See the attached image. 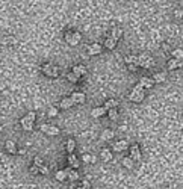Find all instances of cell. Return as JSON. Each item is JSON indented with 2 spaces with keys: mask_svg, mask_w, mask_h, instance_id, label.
Here are the masks:
<instances>
[{
  "mask_svg": "<svg viewBox=\"0 0 183 189\" xmlns=\"http://www.w3.org/2000/svg\"><path fill=\"white\" fill-rule=\"evenodd\" d=\"M55 177H56V180H59V182H64L65 179H68V172L65 171V170H59V171H56Z\"/></svg>",
  "mask_w": 183,
  "mask_h": 189,
  "instance_id": "20",
  "label": "cell"
},
{
  "mask_svg": "<svg viewBox=\"0 0 183 189\" xmlns=\"http://www.w3.org/2000/svg\"><path fill=\"white\" fill-rule=\"evenodd\" d=\"M74 148H76V141H74V139H68V142H67V150H68L70 155H73Z\"/></svg>",
  "mask_w": 183,
  "mask_h": 189,
  "instance_id": "27",
  "label": "cell"
},
{
  "mask_svg": "<svg viewBox=\"0 0 183 189\" xmlns=\"http://www.w3.org/2000/svg\"><path fill=\"white\" fill-rule=\"evenodd\" d=\"M21 120L24 121V123H30V124H34V121H35V112H27V115H26L24 118H21Z\"/></svg>",
  "mask_w": 183,
  "mask_h": 189,
  "instance_id": "25",
  "label": "cell"
},
{
  "mask_svg": "<svg viewBox=\"0 0 183 189\" xmlns=\"http://www.w3.org/2000/svg\"><path fill=\"white\" fill-rule=\"evenodd\" d=\"M30 172H32V174H38V172H39V168H38L37 165H32V167H30Z\"/></svg>",
  "mask_w": 183,
  "mask_h": 189,
  "instance_id": "39",
  "label": "cell"
},
{
  "mask_svg": "<svg viewBox=\"0 0 183 189\" xmlns=\"http://www.w3.org/2000/svg\"><path fill=\"white\" fill-rule=\"evenodd\" d=\"M38 168H39V174H44V175H46V174H49V168H47V167L41 165V167H38Z\"/></svg>",
  "mask_w": 183,
  "mask_h": 189,
  "instance_id": "37",
  "label": "cell"
},
{
  "mask_svg": "<svg viewBox=\"0 0 183 189\" xmlns=\"http://www.w3.org/2000/svg\"><path fill=\"white\" fill-rule=\"evenodd\" d=\"M65 171L68 172V179H70L71 182H74V180H77V179H79V172L76 171V170H73V168H67Z\"/></svg>",
  "mask_w": 183,
  "mask_h": 189,
  "instance_id": "22",
  "label": "cell"
},
{
  "mask_svg": "<svg viewBox=\"0 0 183 189\" xmlns=\"http://www.w3.org/2000/svg\"><path fill=\"white\" fill-rule=\"evenodd\" d=\"M68 163H70V168L77 170V168H79V165H80V160L77 159V156L76 155H70L68 156Z\"/></svg>",
  "mask_w": 183,
  "mask_h": 189,
  "instance_id": "11",
  "label": "cell"
},
{
  "mask_svg": "<svg viewBox=\"0 0 183 189\" xmlns=\"http://www.w3.org/2000/svg\"><path fill=\"white\" fill-rule=\"evenodd\" d=\"M124 62H126L127 65H130V64H136V65H139V58H138V56H133V54H129V56L124 58Z\"/></svg>",
  "mask_w": 183,
  "mask_h": 189,
  "instance_id": "17",
  "label": "cell"
},
{
  "mask_svg": "<svg viewBox=\"0 0 183 189\" xmlns=\"http://www.w3.org/2000/svg\"><path fill=\"white\" fill-rule=\"evenodd\" d=\"M115 151H123V150H126V148H129V144L127 141H118V142H115L113 144V147H112Z\"/></svg>",
  "mask_w": 183,
  "mask_h": 189,
  "instance_id": "13",
  "label": "cell"
},
{
  "mask_svg": "<svg viewBox=\"0 0 183 189\" xmlns=\"http://www.w3.org/2000/svg\"><path fill=\"white\" fill-rule=\"evenodd\" d=\"M73 104L74 103H73V100H71V97H64L62 102H61V107L62 109H70Z\"/></svg>",
  "mask_w": 183,
  "mask_h": 189,
  "instance_id": "15",
  "label": "cell"
},
{
  "mask_svg": "<svg viewBox=\"0 0 183 189\" xmlns=\"http://www.w3.org/2000/svg\"><path fill=\"white\" fill-rule=\"evenodd\" d=\"M58 115V109L56 107H50L49 109V117H56Z\"/></svg>",
  "mask_w": 183,
  "mask_h": 189,
  "instance_id": "36",
  "label": "cell"
},
{
  "mask_svg": "<svg viewBox=\"0 0 183 189\" xmlns=\"http://www.w3.org/2000/svg\"><path fill=\"white\" fill-rule=\"evenodd\" d=\"M139 58V65L138 67H142V68H151L154 65V59L148 54H141L138 56Z\"/></svg>",
  "mask_w": 183,
  "mask_h": 189,
  "instance_id": "3",
  "label": "cell"
},
{
  "mask_svg": "<svg viewBox=\"0 0 183 189\" xmlns=\"http://www.w3.org/2000/svg\"><path fill=\"white\" fill-rule=\"evenodd\" d=\"M105 114H108V111L105 109V106H100V107H94V109L91 111V117H94V118L103 117Z\"/></svg>",
  "mask_w": 183,
  "mask_h": 189,
  "instance_id": "9",
  "label": "cell"
},
{
  "mask_svg": "<svg viewBox=\"0 0 183 189\" xmlns=\"http://www.w3.org/2000/svg\"><path fill=\"white\" fill-rule=\"evenodd\" d=\"M139 85L142 86V88H151V86L154 85V80H153V77H151V79H150V77H141Z\"/></svg>",
  "mask_w": 183,
  "mask_h": 189,
  "instance_id": "14",
  "label": "cell"
},
{
  "mask_svg": "<svg viewBox=\"0 0 183 189\" xmlns=\"http://www.w3.org/2000/svg\"><path fill=\"white\" fill-rule=\"evenodd\" d=\"M117 106H118V100H115V99H110V100H106V103H105V109H106V111H110V109H117Z\"/></svg>",
  "mask_w": 183,
  "mask_h": 189,
  "instance_id": "16",
  "label": "cell"
},
{
  "mask_svg": "<svg viewBox=\"0 0 183 189\" xmlns=\"http://www.w3.org/2000/svg\"><path fill=\"white\" fill-rule=\"evenodd\" d=\"M77 189H83V188H82V186H79V188H77Z\"/></svg>",
  "mask_w": 183,
  "mask_h": 189,
  "instance_id": "43",
  "label": "cell"
},
{
  "mask_svg": "<svg viewBox=\"0 0 183 189\" xmlns=\"http://www.w3.org/2000/svg\"><path fill=\"white\" fill-rule=\"evenodd\" d=\"M41 130L46 132L47 135L50 136H55V135H59V129L55 127V126H50V124H41Z\"/></svg>",
  "mask_w": 183,
  "mask_h": 189,
  "instance_id": "5",
  "label": "cell"
},
{
  "mask_svg": "<svg viewBox=\"0 0 183 189\" xmlns=\"http://www.w3.org/2000/svg\"><path fill=\"white\" fill-rule=\"evenodd\" d=\"M133 91H139V92H141V91H144V88H142V86H141L139 83H138V85H136L135 88H133Z\"/></svg>",
  "mask_w": 183,
  "mask_h": 189,
  "instance_id": "41",
  "label": "cell"
},
{
  "mask_svg": "<svg viewBox=\"0 0 183 189\" xmlns=\"http://www.w3.org/2000/svg\"><path fill=\"white\" fill-rule=\"evenodd\" d=\"M5 147H6V151L9 153V155H15V153H18V150H17V145H15V142L14 141H6V144H5Z\"/></svg>",
  "mask_w": 183,
  "mask_h": 189,
  "instance_id": "10",
  "label": "cell"
},
{
  "mask_svg": "<svg viewBox=\"0 0 183 189\" xmlns=\"http://www.w3.org/2000/svg\"><path fill=\"white\" fill-rule=\"evenodd\" d=\"M85 94L83 92H73V95H71V100H73V103L76 104H82L85 103Z\"/></svg>",
  "mask_w": 183,
  "mask_h": 189,
  "instance_id": "8",
  "label": "cell"
},
{
  "mask_svg": "<svg viewBox=\"0 0 183 189\" xmlns=\"http://www.w3.org/2000/svg\"><path fill=\"white\" fill-rule=\"evenodd\" d=\"M34 162H35L34 165H37V167H41V165H42V159H41L39 156H35V159H34Z\"/></svg>",
  "mask_w": 183,
  "mask_h": 189,
  "instance_id": "38",
  "label": "cell"
},
{
  "mask_svg": "<svg viewBox=\"0 0 183 189\" xmlns=\"http://www.w3.org/2000/svg\"><path fill=\"white\" fill-rule=\"evenodd\" d=\"M127 68L130 70V71H136V68H138V65H136V64H130V65H127Z\"/></svg>",
  "mask_w": 183,
  "mask_h": 189,
  "instance_id": "40",
  "label": "cell"
},
{
  "mask_svg": "<svg viewBox=\"0 0 183 189\" xmlns=\"http://www.w3.org/2000/svg\"><path fill=\"white\" fill-rule=\"evenodd\" d=\"M121 36V30L120 29H113V34H112V38H115L117 41H118V38Z\"/></svg>",
  "mask_w": 183,
  "mask_h": 189,
  "instance_id": "34",
  "label": "cell"
},
{
  "mask_svg": "<svg viewBox=\"0 0 183 189\" xmlns=\"http://www.w3.org/2000/svg\"><path fill=\"white\" fill-rule=\"evenodd\" d=\"M144 97H145V94H144V91H132L130 92V102H133V103H141L142 100H144Z\"/></svg>",
  "mask_w": 183,
  "mask_h": 189,
  "instance_id": "4",
  "label": "cell"
},
{
  "mask_svg": "<svg viewBox=\"0 0 183 189\" xmlns=\"http://www.w3.org/2000/svg\"><path fill=\"white\" fill-rule=\"evenodd\" d=\"M3 44H15V36H6L5 39H3Z\"/></svg>",
  "mask_w": 183,
  "mask_h": 189,
  "instance_id": "32",
  "label": "cell"
},
{
  "mask_svg": "<svg viewBox=\"0 0 183 189\" xmlns=\"http://www.w3.org/2000/svg\"><path fill=\"white\" fill-rule=\"evenodd\" d=\"M123 165H124L126 168H129V170H132V168H133V160H132L130 157H124V159H123Z\"/></svg>",
  "mask_w": 183,
  "mask_h": 189,
  "instance_id": "29",
  "label": "cell"
},
{
  "mask_svg": "<svg viewBox=\"0 0 183 189\" xmlns=\"http://www.w3.org/2000/svg\"><path fill=\"white\" fill-rule=\"evenodd\" d=\"M108 117H109L110 121H117L118 120V111H117V109H110V111H108Z\"/></svg>",
  "mask_w": 183,
  "mask_h": 189,
  "instance_id": "26",
  "label": "cell"
},
{
  "mask_svg": "<svg viewBox=\"0 0 183 189\" xmlns=\"http://www.w3.org/2000/svg\"><path fill=\"white\" fill-rule=\"evenodd\" d=\"M105 46H106V49H109V50L115 49V47H117V39H115V38H112V36L106 38V41H105Z\"/></svg>",
  "mask_w": 183,
  "mask_h": 189,
  "instance_id": "19",
  "label": "cell"
},
{
  "mask_svg": "<svg viewBox=\"0 0 183 189\" xmlns=\"http://www.w3.org/2000/svg\"><path fill=\"white\" fill-rule=\"evenodd\" d=\"M71 73H74L79 79L82 77V76H86V73H88V70L85 68L83 65H74L73 70H71Z\"/></svg>",
  "mask_w": 183,
  "mask_h": 189,
  "instance_id": "7",
  "label": "cell"
},
{
  "mask_svg": "<svg viewBox=\"0 0 183 189\" xmlns=\"http://www.w3.org/2000/svg\"><path fill=\"white\" fill-rule=\"evenodd\" d=\"M0 132H2V127H0Z\"/></svg>",
  "mask_w": 183,
  "mask_h": 189,
  "instance_id": "44",
  "label": "cell"
},
{
  "mask_svg": "<svg viewBox=\"0 0 183 189\" xmlns=\"http://www.w3.org/2000/svg\"><path fill=\"white\" fill-rule=\"evenodd\" d=\"M129 150H130V159L132 160H141V150L138 145H132Z\"/></svg>",
  "mask_w": 183,
  "mask_h": 189,
  "instance_id": "6",
  "label": "cell"
},
{
  "mask_svg": "<svg viewBox=\"0 0 183 189\" xmlns=\"http://www.w3.org/2000/svg\"><path fill=\"white\" fill-rule=\"evenodd\" d=\"M42 73L49 77H58L59 76V68L56 65H52V64H44L42 65Z\"/></svg>",
  "mask_w": 183,
  "mask_h": 189,
  "instance_id": "2",
  "label": "cell"
},
{
  "mask_svg": "<svg viewBox=\"0 0 183 189\" xmlns=\"http://www.w3.org/2000/svg\"><path fill=\"white\" fill-rule=\"evenodd\" d=\"M92 157H94V156L86 155V153H85V155L82 156V160H83V162H86V163H88V162H90V163H92Z\"/></svg>",
  "mask_w": 183,
  "mask_h": 189,
  "instance_id": "33",
  "label": "cell"
},
{
  "mask_svg": "<svg viewBox=\"0 0 183 189\" xmlns=\"http://www.w3.org/2000/svg\"><path fill=\"white\" fill-rule=\"evenodd\" d=\"M82 39V35L79 32H67L65 34V41L70 44V46H77Z\"/></svg>",
  "mask_w": 183,
  "mask_h": 189,
  "instance_id": "1",
  "label": "cell"
},
{
  "mask_svg": "<svg viewBox=\"0 0 183 189\" xmlns=\"http://www.w3.org/2000/svg\"><path fill=\"white\" fill-rule=\"evenodd\" d=\"M67 79H68V80H70L71 83H77V82H79V77H77V76H76L74 73H71V71H70V73L67 74Z\"/></svg>",
  "mask_w": 183,
  "mask_h": 189,
  "instance_id": "30",
  "label": "cell"
},
{
  "mask_svg": "<svg viewBox=\"0 0 183 189\" xmlns=\"http://www.w3.org/2000/svg\"><path fill=\"white\" fill-rule=\"evenodd\" d=\"M21 127H23V130H27V132H30V130L34 129V124H30V123H24V121L21 120Z\"/></svg>",
  "mask_w": 183,
  "mask_h": 189,
  "instance_id": "31",
  "label": "cell"
},
{
  "mask_svg": "<svg viewBox=\"0 0 183 189\" xmlns=\"http://www.w3.org/2000/svg\"><path fill=\"white\" fill-rule=\"evenodd\" d=\"M153 80H154V83H162V82H165V74L164 73H156L153 76Z\"/></svg>",
  "mask_w": 183,
  "mask_h": 189,
  "instance_id": "24",
  "label": "cell"
},
{
  "mask_svg": "<svg viewBox=\"0 0 183 189\" xmlns=\"http://www.w3.org/2000/svg\"><path fill=\"white\" fill-rule=\"evenodd\" d=\"M173 56H174V59H177V61H180L183 59V50L182 49H176V50H173Z\"/></svg>",
  "mask_w": 183,
  "mask_h": 189,
  "instance_id": "28",
  "label": "cell"
},
{
  "mask_svg": "<svg viewBox=\"0 0 183 189\" xmlns=\"http://www.w3.org/2000/svg\"><path fill=\"white\" fill-rule=\"evenodd\" d=\"M86 50H88V54L94 56V54H98V53L101 52V46L100 44H91V46L86 47Z\"/></svg>",
  "mask_w": 183,
  "mask_h": 189,
  "instance_id": "12",
  "label": "cell"
},
{
  "mask_svg": "<svg viewBox=\"0 0 183 189\" xmlns=\"http://www.w3.org/2000/svg\"><path fill=\"white\" fill-rule=\"evenodd\" d=\"M24 153H26V150H24V148H20L18 150V155H24Z\"/></svg>",
  "mask_w": 183,
  "mask_h": 189,
  "instance_id": "42",
  "label": "cell"
},
{
  "mask_svg": "<svg viewBox=\"0 0 183 189\" xmlns=\"http://www.w3.org/2000/svg\"><path fill=\"white\" fill-rule=\"evenodd\" d=\"M80 186H82L83 189H91V183H90V180H83Z\"/></svg>",
  "mask_w": 183,
  "mask_h": 189,
  "instance_id": "35",
  "label": "cell"
},
{
  "mask_svg": "<svg viewBox=\"0 0 183 189\" xmlns=\"http://www.w3.org/2000/svg\"><path fill=\"white\" fill-rule=\"evenodd\" d=\"M100 157H101L105 162H109V160H112V151H110V150H108V148H105V150H101Z\"/></svg>",
  "mask_w": 183,
  "mask_h": 189,
  "instance_id": "21",
  "label": "cell"
},
{
  "mask_svg": "<svg viewBox=\"0 0 183 189\" xmlns=\"http://www.w3.org/2000/svg\"><path fill=\"white\" fill-rule=\"evenodd\" d=\"M183 64L177 59H169L168 61V70H176V68H180Z\"/></svg>",
  "mask_w": 183,
  "mask_h": 189,
  "instance_id": "18",
  "label": "cell"
},
{
  "mask_svg": "<svg viewBox=\"0 0 183 189\" xmlns=\"http://www.w3.org/2000/svg\"><path fill=\"white\" fill-rule=\"evenodd\" d=\"M113 138V132L110 130V129H105L103 130V133H101V139H105V141H109Z\"/></svg>",
  "mask_w": 183,
  "mask_h": 189,
  "instance_id": "23",
  "label": "cell"
}]
</instances>
